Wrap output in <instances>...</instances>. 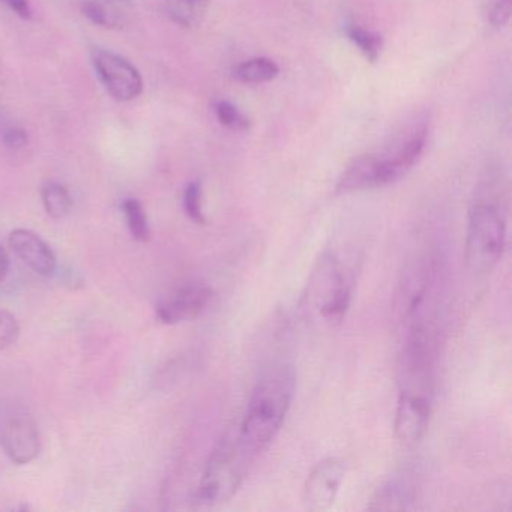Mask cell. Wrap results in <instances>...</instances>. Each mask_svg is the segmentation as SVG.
<instances>
[{
	"instance_id": "3",
	"label": "cell",
	"mask_w": 512,
	"mask_h": 512,
	"mask_svg": "<svg viewBox=\"0 0 512 512\" xmlns=\"http://www.w3.org/2000/svg\"><path fill=\"white\" fill-rule=\"evenodd\" d=\"M506 244V218L499 203L478 197L467 217L466 260L476 274H487L502 259Z\"/></svg>"
},
{
	"instance_id": "25",
	"label": "cell",
	"mask_w": 512,
	"mask_h": 512,
	"mask_svg": "<svg viewBox=\"0 0 512 512\" xmlns=\"http://www.w3.org/2000/svg\"><path fill=\"white\" fill-rule=\"evenodd\" d=\"M10 271V259H8L7 251L0 245V281H4Z\"/></svg>"
},
{
	"instance_id": "17",
	"label": "cell",
	"mask_w": 512,
	"mask_h": 512,
	"mask_svg": "<svg viewBox=\"0 0 512 512\" xmlns=\"http://www.w3.org/2000/svg\"><path fill=\"white\" fill-rule=\"evenodd\" d=\"M122 212H124L125 223L131 236L136 241L148 242L151 238V227H149L148 217L142 203L137 199H127L122 203Z\"/></svg>"
},
{
	"instance_id": "24",
	"label": "cell",
	"mask_w": 512,
	"mask_h": 512,
	"mask_svg": "<svg viewBox=\"0 0 512 512\" xmlns=\"http://www.w3.org/2000/svg\"><path fill=\"white\" fill-rule=\"evenodd\" d=\"M0 4H4L5 7L10 8L20 19L31 20L32 17H34V11H32L29 0H0Z\"/></svg>"
},
{
	"instance_id": "9",
	"label": "cell",
	"mask_w": 512,
	"mask_h": 512,
	"mask_svg": "<svg viewBox=\"0 0 512 512\" xmlns=\"http://www.w3.org/2000/svg\"><path fill=\"white\" fill-rule=\"evenodd\" d=\"M431 398L400 391L395 409L394 437L404 448L421 442L430 424Z\"/></svg>"
},
{
	"instance_id": "10",
	"label": "cell",
	"mask_w": 512,
	"mask_h": 512,
	"mask_svg": "<svg viewBox=\"0 0 512 512\" xmlns=\"http://www.w3.org/2000/svg\"><path fill=\"white\" fill-rule=\"evenodd\" d=\"M212 298L214 290L211 287L197 283L185 284L158 302V319L166 325L196 319L211 304Z\"/></svg>"
},
{
	"instance_id": "2",
	"label": "cell",
	"mask_w": 512,
	"mask_h": 512,
	"mask_svg": "<svg viewBox=\"0 0 512 512\" xmlns=\"http://www.w3.org/2000/svg\"><path fill=\"white\" fill-rule=\"evenodd\" d=\"M427 139V125H413L383 151L355 158L341 175L338 191L352 193L373 190L398 181L418 163L424 154Z\"/></svg>"
},
{
	"instance_id": "21",
	"label": "cell",
	"mask_w": 512,
	"mask_h": 512,
	"mask_svg": "<svg viewBox=\"0 0 512 512\" xmlns=\"http://www.w3.org/2000/svg\"><path fill=\"white\" fill-rule=\"evenodd\" d=\"M20 325L14 314L0 310V352L16 344L19 340Z\"/></svg>"
},
{
	"instance_id": "11",
	"label": "cell",
	"mask_w": 512,
	"mask_h": 512,
	"mask_svg": "<svg viewBox=\"0 0 512 512\" xmlns=\"http://www.w3.org/2000/svg\"><path fill=\"white\" fill-rule=\"evenodd\" d=\"M8 244L13 253L35 274L41 277L55 274L58 259L49 244L37 233L26 229L14 230L8 238Z\"/></svg>"
},
{
	"instance_id": "20",
	"label": "cell",
	"mask_w": 512,
	"mask_h": 512,
	"mask_svg": "<svg viewBox=\"0 0 512 512\" xmlns=\"http://www.w3.org/2000/svg\"><path fill=\"white\" fill-rule=\"evenodd\" d=\"M215 116L223 127L232 131H247L250 121L229 101H217L214 106Z\"/></svg>"
},
{
	"instance_id": "4",
	"label": "cell",
	"mask_w": 512,
	"mask_h": 512,
	"mask_svg": "<svg viewBox=\"0 0 512 512\" xmlns=\"http://www.w3.org/2000/svg\"><path fill=\"white\" fill-rule=\"evenodd\" d=\"M254 457L256 455L242 443L238 430H230L206 464L199 488L200 502L212 506L232 499L244 482Z\"/></svg>"
},
{
	"instance_id": "15",
	"label": "cell",
	"mask_w": 512,
	"mask_h": 512,
	"mask_svg": "<svg viewBox=\"0 0 512 512\" xmlns=\"http://www.w3.org/2000/svg\"><path fill=\"white\" fill-rule=\"evenodd\" d=\"M280 74L277 62L269 58H254L242 62L233 68L232 77L245 85H260V83L272 82Z\"/></svg>"
},
{
	"instance_id": "23",
	"label": "cell",
	"mask_w": 512,
	"mask_h": 512,
	"mask_svg": "<svg viewBox=\"0 0 512 512\" xmlns=\"http://www.w3.org/2000/svg\"><path fill=\"white\" fill-rule=\"evenodd\" d=\"M28 133L23 128L10 127L4 131L2 136V143L5 148L11 149V151H19V149L25 148L28 145Z\"/></svg>"
},
{
	"instance_id": "7",
	"label": "cell",
	"mask_w": 512,
	"mask_h": 512,
	"mask_svg": "<svg viewBox=\"0 0 512 512\" xmlns=\"http://www.w3.org/2000/svg\"><path fill=\"white\" fill-rule=\"evenodd\" d=\"M91 59L98 79L115 100L128 103L142 95V74L130 61L103 49L92 50Z\"/></svg>"
},
{
	"instance_id": "16",
	"label": "cell",
	"mask_w": 512,
	"mask_h": 512,
	"mask_svg": "<svg viewBox=\"0 0 512 512\" xmlns=\"http://www.w3.org/2000/svg\"><path fill=\"white\" fill-rule=\"evenodd\" d=\"M44 209L50 217L62 220L73 209V197L67 187L58 182H47L41 188Z\"/></svg>"
},
{
	"instance_id": "1",
	"label": "cell",
	"mask_w": 512,
	"mask_h": 512,
	"mask_svg": "<svg viewBox=\"0 0 512 512\" xmlns=\"http://www.w3.org/2000/svg\"><path fill=\"white\" fill-rule=\"evenodd\" d=\"M295 395V374L287 365L272 368L254 386L238 425L242 443L257 455L275 439Z\"/></svg>"
},
{
	"instance_id": "8",
	"label": "cell",
	"mask_w": 512,
	"mask_h": 512,
	"mask_svg": "<svg viewBox=\"0 0 512 512\" xmlns=\"http://www.w3.org/2000/svg\"><path fill=\"white\" fill-rule=\"evenodd\" d=\"M346 476V466L337 457H328L320 461L311 470L304 487L305 508L314 512L331 508L340 493L341 484Z\"/></svg>"
},
{
	"instance_id": "5",
	"label": "cell",
	"mask_w": 512,
	"mask_h": 512,
	"mask_svg": "<svg viewBox=\"0 0 512 512\" xmlns=\"http://www.w3.org/2000/svg\"><path fill=\"white\" fill-rule=\"evenodd\" d=\"M353 280L337 254L326 253L311 277L310 296L317 313L328 323H340L352 301Z\"/></svg>"
},
{
	"instance_id": "6",
	"label": "cell",
	"mask_w": 512,
	"mask_h": 512,
	"mask_svg": "<svg viewBox=\"0 0 512 512\" xmlns=\"http://www.w3.org/2000/svg\"><path fill=\"white\" fill-rule=\"evenodd\" d=\"M0 448L20 466L32 463L40 455V433L25 410L17 407L0 410Z\"/></svg>"
},
{
	"instance_id": "19",
	"label": "cell",
	"mask_w": 512,
	"mask_h": 512,
	"mask_svg": "<svg viewBox=\"0 0 512 512\" xmlns=\"http://www.w3.org/2000/svg\"><path fill=\"white\" fill-rule=\"evenodd\" d=\"M182 205H184L185 214L194 224L205 226L206 217L205 212H203L202 184H200V181L190 182L185 187Z\"/></svg>"
},
{
	"instance_id": "14",
	"label": "cell",
	"mask_w": 512,
	"mask_h": 512,
	"mask_svg": "<svg viewBox=\"0 0 512 512\" xmlns=\"http://www.w3.org/2000/svg\"><path fill=\"white\" fill-rule=\"evenodd\" d=\"M211 0H166V14L182 28L193 29L202 25Z\"/></svg>"
},
{
	"instance_id": "18",
	"label": "cell",
	"mask_w": 512,
	"mask_h": 512,
	"mask_svg": "<svg viewBox=\"0 0 512 512\" xmlns=\"http://www.w3.org/2000/svg\"><path fill=\"white\" fill-rule=\"evenodd\" d=\"M347 37L358 47L359 52L365 56L367 61L376 62L379 59L383 49L382 35L359 28V26H349Z\"/></svg>"
},
{
	"instance_id": "13",
	"label": "cell",
	"mask_w": 512,
	"mask_h": 512,
	"mask_svg": "<svg viewBox=\"0 0 512 512\" xmlns=\"http://www.w3.org/2000/svg\"><path fill=\"white\" fill-rule=\"evenodd\" d=\"M416 497V484L410 472H401L392 476L371 497L370 511H403Z\"/></svg>"
},
{
	"instance_id": "22",
	"label": "cell",
	"mask_w": 512,
	"mask_h": 512,
	"mask_svg": "<svg viewBox=\"0 0 512 512\" xmlns=\"http://www.w3.org/2000/svg\"><path fill=\"white\" fill-rule=\"evenodd\" d=\"M512 0H494L490 11V23L496 28L508 25L511 19Z\"/></svg>"
},
{
	"instance_id": "12",
	"label": "cell",
	"mask_w": 512,
	"mask_h": 512,
	"mask_svg": "<svg viewBox=\"0 0 512 512\" xmlns=\"http://www.w3.org/2000/svg\"><path fill=\"white\" fill-rule=\"evenodd\" d=\"M80 8L86 19L101 28L122 31L136 22L133 0H82Z\"/></svg>"
}]
</instances>
